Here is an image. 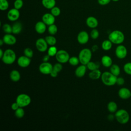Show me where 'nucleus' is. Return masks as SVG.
Wrapping results in <instances>:
<instances>
[{
	"label": "nucleus",
	"mask_w": 131,
	"mask_h": 131,
	"mask_svg": "<svg viewBox=\"0 0 131 131\" xmlns=\"http://www.w3.org/2000/svg\"><path fill=\"white\" fill-rule=\"evenodd\" d=\"M3 43H4V40H3V39H0V46H2L3 45Z\"/></svg>",
	"instance_id": "50"
},
{
	"label": "nucleus",
	"mask_w": 131,
	"mask_h": 131,
	"mask_svg": "<svg viewBox=\"0 0 131 131\" xmlns=\"http://www.w3.org/2000/svg\"><path fill=\"white\" fill-rule=\"evenodd\" d=\"M45 39L48 44V45L51 46H54L57 42L56 38L53 36V35H51L49 36H47L45 38Z\"/></svg>",
	"instance_id": "29"
},
{
	"label": "nucleus",
	"mask_w": 131,
	"mask_h": 131,
	"mask_svg": "<svg viewBox=\"0 0 131 131\" xmlns=\"http://www.w3.org/2000/svg\"><path fill=\"white\" fill-rule=\"evenodd\" d=\"M111 0H98V3L99 5L104 6L108 4Z\"/></svg>",
	"instance_id": "43"
},
{
	"label": "nucleus",
	"mask_w": 131,
	"mask_h": 131,
	"mask_svg": "<svg viewBox=\"0 0 131 131\" xmlns=\"http://www.w3.org/2000/svg\"><path fill=\"white\" fill-rule=\"evenodd\" d=\"M86 24L90 28H96L98 25V21L94 16H89L86 19Z\"/></svg>",
	"instance_id": "18"
},
{
	"label": "nucleus",
	"mask_w": 131,
	"mask_h": 131,
	"mask_svg": "<svg viewBox=\"0 0 131 131\" xmlns=\"http://www.w3.org/2000/svg\"><path fill=\"white\" fill-rule=\"evenodd\" d=\"M58 50L57 48L54 46H50L47 50L48 54L50 57H52L56 55Z\"/></svg>",
	"instance_id": "30"
},
{
	"label": "nucleus",
	"mask_w": 131,
	"mask_h": 131,
	"mask_svg": "<svg viewBox=\"0 0 131 131\" xmlns=\"http://www.w3.org/2000/svg\"><path fill=\"white\" fill-rule=\"evenodd\" d=\"M117 77L113 75L110 71H105L102 73L101 79L102 83L106 86H113L116 84Z\"/></svg>",
	"instance_id": "2"
},
{
	"label": "nucleus",
	"mask_w": 131,
	"mask_h": 131,
	"mask_svg": "<svg viewBox=\"0 0 131 131\" xmlns=\"http://www.w3.org/2000/svg\"><path fill=\"white\" fill-rule=\"evenodd\" d=\"M23 26L20 23L15 22L12 25V33L14 34H18L22 30Z\"/></svg>",
	"instance_id": "24"
},
{
	"label": "nucleus",
	"mask_w": 131,
	"mask_h": 131,
	"mask_svg": "<svg viewBox=\"0 0 131 131\" xmlns=\"http://www.w3.org/2000/svg\"><path fill=\"white\" fill-rule=\"evenodd\" d=\"M61 10L58 7L55 6L51 9V13L53 14L55 17L58 16L60 14Z\"/></svg>",
	"instance_id": "37"
},
{
	"label": "nucleus",
	"mask_w": 131,
	"mask_h": 131,
	"mask_svg": "<svg viewBox=\"0 0 131 131\" xmlns=\"http://www.w3.org/2000/svg\"><path fill=\"white\" fill-rule=\"evenodd\" d=\"M62 63H61L60 62L56 63L53 66V70H54L58 73L60 72L62 70Z\"/></svg>",
	"instance_id": "41"
},
{
	"label": "nucleus",
	"mask_w": 131,
	"mask_h": 131,
	"mask_svg": "<svg viewBox=\"0 0 131 131\" xmlns=\"http://www.w3.org/2000/svg\"><path fill=\"white\" fill-rule=\"evenodd\" d=\"M90 35H91V37L92 39H96L98 38V37L99 36V32L98 30L94 28V29H93L91 31Z\"/></svg>",
	"instance_id": "39"
},
{
	"label": "nucleus",
	"mask_w": 131,
	"mask_h": 131,
	"mask_svg": "<svg viewBox=\"0 0 131 131\" xmlns=\"http://www.w3.org/2000/svg\"><path fill=\"white\" fill-rule=\"evenodd\" d=\"M20 13L19 10L14 8L10 9L7 13V18L11 21H16L19 17Z\"/></svg>",
	"instance_id": "11"
},
{
	"label": "nucleus",
	"mask_w": 131,
	"mask_h": 131,
	"mask_svg": "<svg viewBox=\"0 0 131 131\" xmlns=\"http://www.w3.org/2000/svg\"><path fill=\"white\" fill-rule=\"evenodd\" d=\"M41 3L42 6L48 9H51L55 6V0H42Z\"/></svg>",
	"instance_id": "23"
},
{
	"label": "nucleus",
	"mask_w": 131,
	"mask_h": 131,
	"mask_svg": "<svg viewBox=\"0 0 131 131\" xmlns=\"http://www.w3.org/2000/svg\"><path fill=\"white\" fill-rule=\"evenodd\" d=\"M16 59V55L15 52L10 49H6L4 51V55L1 58L2 61L6 64L13 63Z\"/></svg>",
	"instance_id": "5"
},
{
	"label": "nucleus",
	"mask_w": 131,
	"mask_h": 131,
	"mask_svg": "<svg viewBox=\"0 0 131 131\" xmlns=\"http://www.w3.org/2000/svg\"><path fill=\"white\" fill-rule=\"evenodd\" d=\"M108 38L113 43L120 45L124 41L125 36L122 31L116 30L113 31L109 34Z\"/></svg>",
	"instance_id": "1"
},
{
	"label": "nucleus",
	"mask_w": 131,
	"mask_h": 131,
	"mask_svg": "<svg viewBox=\"0 0 131 131\" xmlns=\"http://www.w3.org/2000/svg\"><path fill=\"white\" fill-rule=\"evenodd\" d=\"M113 43L108 39L104 40L101 44V48L104 51H108L112 48Z\"/></svg>",
	"instance_id": "27"
},
{
	"label": "nucleus",
	"mask_w": 131,
	"mask_h": 131,
	"mask_svg": "<svg viewBox=\"0 0 131 131\" xmlns=\"http://www.w3.org/2000/svg\"><path fill=\"white\" fill-rule=\"evenodd\" d=\"M2 39L4 40V43L8 45H13L16 42V37L11 33L6 34L4 35Z\"/></svg>",
	"instance_id": "16"
},
{
	"label": "nucleus",
	"mask_w": 131,
	"mask_h": 131,
	"mask_svg": "<svg viewBox=\"0 0 131 131\" xmlns=\"http://www.w3.org/2000/svg\"><path fill=\"white\" fill-rule=\"evenodd\" d=\"M115 53L116 57L120 59H122L125 58L127 54V50L126 47L121 44L118 45L116 48Z\"/></svg>",
	"instance_id": "8"
},
{
	"label": "nucleus",
	"mask_w": 131,
	"mask_h": 131,
	"mask_svg": "<svg viewBox=\"0 0 131 131\" xmlns=\"http://www.w3.org/2000/svg\"><path fill=\"white\" fill-rule=\"evenodd\" d=\"M87 69H89L90 71L96 69H99L100 67V64L98 62H95L93 61H90L86 65Z\"/></svg>",
	"instance_id": "28"
},
{
	"label": "nucleus",
	"mask_w": 131,
	"mask_h": 131,
	"mask_svg": "<svg viewBox=\"0 0 131 131\" xmlns=\"http://www.w3.org/2000/svg\"><path fill=\"white\" fill-rule=\"evenodd\" d=\"M125 83L124 79L122 77H117L116 80V84L118 85H122Z\"/></svg>",
	"instance_id": "42"
},
{
	"label": "nucleus",
	"mask_w": 131,
	"mask_h": 131,
	"mask_svg": "<svg viewBox=\"0 0 131 131\" xmlns=\"http://www.w3.org/2000/svg\"><path fill=\"white\" fill-rule=\"evenodd\" d=\"M35 47L38 51L41 52L46 51L48 49V44L45 39L39 38L35 42Z\"/></svg>",
	"instance_id": "10"
},
{
	"label": "nucleus",
	"mask_w": 131,
	"mask_h": 131,
	"mask_svg": "<svg viewBox=\"0 0 131 131\" xmlns=\"http://www.w3.org/2000/svg\"><path fill=\"white\" fill-rule=\"evenodd\" d=\"M107 108L108 112L111 113H115L118 110L117 104L115 101H111L108 103Z\"/></svg>",
	"instance_id": "25"
},
{
	"label": "nucleus",
	"mask_w": 131,
	"mask_h": 131,
	"mask_svg": "<svg viewBox=\"0 0 131 131\" xmlns=\"http://www.w3.org/2000/svg\"><path fill=\"white\" fill-rule=\"evenodd\" d=\"M10 79L13 82H17L20 79V73L16 70H13L10 73Z\"/></svg>",
	"instance_id": "22"
},
{
	"label": "nucleus",
	"mask_w": 131,
	"mask_h": 131,
	"mask_svg": "<svg viewBox=\"0 0 131 131\" xmlns=\"http://www.w3.org/2000/svg\"><path fill=\"white\" fill-rule=\"evenodd\" d=\"M115 119L120 124H125L129 120V115L128 112L124 109L117 110L115 114Z\"/></svg>",
	"instance_id": "3"
},
{
	"label": "nucleus",
	"mask_w": 131,
	"mask_h": 131,
	"mask_svg": "<svg viewBox=\"0 0 131 131\" xmlns=\"http://www.w3.org/2000/svg\"><path fill=\"white\" fill-rule=\"evenodd\" d=\"M39 72L43 75H49L53 69V66L49 62H42L39 66Z\"/></svg>",
	"instance_id": "9"
},
{
	"label": "nucleus",
	"mask_w": 131,
	"mask_h": 131,
	"mask_svg": "<svg viewBox=\"0 0 131 131\" xmlns=\"http://www.w3.org/2000/svg\"><path fill=\"white\" fill-rule=\"evenodd\" d=\"M87 67L86 65L82 64L78 66L75 70V74L76 77L78 78H81L83 76H84L86 71Z\"/></svg>",
	"instance_id": "19"
},
{
	"label": "nucleus",
	"mask_w": 131,
	"mask_h": 131,
	"mask_svg": "<svg viewBox=\"0 0 131 131\" xmlns=\"http://www.w3.org/2000/svg\"><path fill=\"white\" fill-rule=\"evenodd\" d=\"M69 63L73 66H77L79 63L80 62L79 61V59L78 58V57H76V56H72L70 57L69 60Z\"/></svg>",
	"instance_id": "34"
},
{
	"label": "nucleus",
	"mask_w": 131,
	"mask_h": 131,
	"mask_svg": "<svg viewBox=\"0 0 131 131\" xmlns=\"http://www.w3.org/2000/svg\"><path fill=\"white\" fill-rule=\"evenodd\" d=\"M102 64L105 68H110L113 64L112 58L108 55H104L101 59Z\"/></svg>",
	"instance_id": "20"
},
{
	"label": "nucleus",
	"mask_w": 131,
	"mask_h": 131,
	"mask_svg": "<svg viewBox=\"0 0 131 131\" xmlns=\"http://www.w3.org/2000/svg\"><path fill=\"white\" fill-rule=\"evenodd\" d=\"M4 52L3 51V50L2 49H0V58H2L4 55Z\"/></svg>",
	"instance_id": "49"
},
{
	"label": "nucleus",
	"mask_w": 131,
	"mask_h": 131,
	"mask_svg": "<svg viewBox=\"0 0 131 131\" xmlns=\"http://www.w3.org/2000/svg\"><path fill=\"white\" fill-rule=\"evenodd\" d=\"M102 75L101 72L99 69L91 71L89 74V77L90 79L93 80H97L101 78Z\"/></svg>",
	"instance_id": "21"
},
{
	"label": "nucleus",
	"mask_w": 131,
	"mask_h": 131,
	"mask_svg": "<svg viewBox=\"0 0 131 131\" xmlns=\"http://www.w3.org/2000/svg\"><path fill=\"white\" fill-rule=\"evenodd\" d=\"M98 49V47L97 46V45H94L92 47V50L93 52H95L96 51H97Z\"/></svg>",
	"instance_id": "48"
},
{
	"label": "nucleus",
	"mask_w": 131,
	"mask_h": 131,
	"mask_svg": "<svg viewBox=\"0 0 131 131\" xmlns=\"http://www.w3.org/2000/svg\"><path fill=\"white\" fill-rule=\"evenodd\" d=\"M23 0H15L14 2V8L19 10L23 7Z\"/></svg>",
	"instance_id": "40"
},
{
	"label": "nucleus",
	"mask_w": 131,
	"mask_h": 131,
	"mask_svg": "<svg viewBox=\"0 0 131 131\" xmlns=\"http://www.w3.org/2000/svg\"><path fill=\"white\" fill-rule=\"evenodd\" d=\"M11 109L13 110V111H15L16 110L18 107H19L18 104H17V103L16 102H14L12 104H11Z\"/></svg>",
	"instance_id": "44"
},
{
	"label": "nucleus",
	"mask_w": 131,
	"mask_h": 131,
	"mask_svg": "<svg viewBox=\"0 0 131 131\" xmlns=\"http://www.w3.org/2000/svg\"><path fill=\"white\" fill-rule=\"evenodd\" d=\"M118 94L121 99L126 100L130 98L131 97V91L127 88L122 87L119 90Z\"/></svg>",
	"instance_id": "13"
},
{
	"label": "nucleus",
	"mask_w": 131,
	"mask_h": 131,
	"mask_svg": "<svg viewBox=\"0 0 131 131\" xmlns=\"http://www.w3.org/2000/svg\"><path fill=\"white\" fill-rule=\"evenodd\" d=\"M47 29V25L42 21H37L35 25V31L40 34H43Z\"/></svg>",
	"instance_id": "17"
},
{
	"label": "nucleus",
	"mask_w": 131,
	"mask_h": 131,
	"mask_svg": "<svg viewBox=\"0 0 131 131\" xmlns=\"http://www.w3.org/2000/svg\"><path fill=\"white\" fill-rule=\"evenodd\" d=\"M123 69L126 74L131 75V62L125 63L123 66Z\"/></svg>",
	"instance_id": "36"
},
{
	"label": "nucleus",
	"mask_w": 131,
	"mask_h": 131,
	"mask_svg": "<svg viewBox=\"0 0 131 131\" xmlns=\"http://www.w3.org/2000/svg\"><path fill=\"white\" fill-rule=\"evenodd\" d=\"M17 62L20 67L27 68L31 63V58L26 56L25 55H23L18 58Z\"/></svg>",
	"instance_id": "14"
},
{
	"label": "nucleus",
	"mask_w": 131,
	"mask_h": 131,
	"mask_svg": "<svg viewBox=\"0 0 131 131\" xmlns=\"http://www.w3.org/2000/svg\"><path fill=\"white\" fill-rule=\"evenodd\" d=\"M24 54L26 56L31 58L33 56V51L31 48H26L24 51Z\"/></svg>",
	"instance_id": "38"
},
{
	"label": "nucleus",
	"mask_w": 131,
	"mask_h": 131,
	"mask_svg": "<svg viewBox=\"0 0 131 131\" xmlns=\"http://www.w3.org/2000/svg\"><path fill=\"white\" fill-rule=\"evenodd\" d=\"M110 72L116 76L118 77L120 74V68L117 64H112V65L110 67Z\"/></svg>",
	"instance_id": "26"
},
{
	"label": "nucleus",
	"mask_w": 131,
	"mask_h": 131,
	"mask_svg": "<svg viewBox=\"0 0 131 131\" xmlns=\"http://www.w3.org/2000/svg\"><path fill=\"white\" fill-rule=\"evenodd\" d=\"M70 57L68 52L64 50H58L55 55L56 60L61 63H65L68 62Z\"/></svg>",
	"instance_id": "7"
},
{
	"label": "nucleus",
	"mask_w": 131,
	"mask_h": 131,
	"mask_svg": "<svg viewBox=\"0 0 131 131\" xmlns=\"http://www.w3.org/2000/svg\"><path fill=\"white\" fill-rule=\"evenodd\" d=\"M92 56V51L89 48L82 49L78 55V58L80 63L82 64L86 65L91 60Z\"/></svg>",
	"instance_id": "4"
},
{
	"label": "nucleus",
	"mask_w": 131,
	"mask_h": 131,
	"mask_svg": "<svg viewBox=\"0 0 131 131\" xmlns=\"http://www.w3.org/2000/svg\"><path fill=\"white\" fill-rule=\"evenodd\" d=\"M42 21L47 26L54 24L55 21V17L51 13H46L42 16Z\"/></svg>",
	"instance_id": "15"
},
{
	"label": "nucleus",
	"mask_w": 131,
	"mask_h": 131,
	"mask_svg": "<svg viewBox=\"0 0 131 131\" xmlns=\"http://www.w3.org/2000/svg\"><path fill=\"white\" fill-rule=\"evenodd\" d=\"M77 39L80 44H85L89 40V35L86 31H81L78 34Z\"/></svg>",
	"instance_id": "12"
},
{
	"label": "nucleus",
	"mask_w": 131,
	"mask_h": 131,
	"mask_svg": "<svg viewBox=\"0 0 131 131\" xmlns=\"http://www.w3.org/2000/svg\"><path fill=\"white\" fill-rule=\"evenodd\" d=\"M48 31L50 35H54L55 34H56V33L57 32L58 28H57V26L54 24L49 26L48 28Z\"/></svg>",
	"instance_id": "31"
},
{
	"label": "nucleus",
	"mask_w": 131,
	"mask_h": 131,
	"mask_svg": "<svg viewBox=\"0 0 131 131\" xmlns=\"http://www.w3.org/2000/svg\"><path fill=\"white\" fill-rule=\"evenodd\" d=\"M16 102L20 107H25L29 105L31 102V99L30 97L26 94H19L16 98Z\"/></svg>",
	"instance_id": "6"
},
{
	"label": "nucleus",
	"mask_w": 131,
	"mask_h": 131,
	"mask_svg": "<svg viewBox=\"0 0 131 131\" xmlns=\"http://www.w3.org/2000/svg\"><path fill=\"white\" fill-rule=\"evenodd\" d=\"M50 56L48 54L45 55L42 58L43 62H48L49 61V60L50 59Z\"/></svg>",
	"instance_id": "46"
},
{
	"label": "nucleus",
	"mask_w": 131,
	"mask_h": 131,
	"mask_svg": "<svg viewBox=\"0 0 131 131\" xmlns=\"http://www.w3.org/2000/svg\"><path fill=\"white\" fill-rule=\"evenodd\" d=\"M15 116L18 118H21L25 115V111L23 107H18L16 110L15 111Z\"/></svg>",
	"instance_id": "32"
},
{
	"label": "nucleus",
	"mask_w": 131,
	"mask_h": 131,
	"mask_svg": "<svg viewBox=\"0 0 131 131\" xmlns=\"http://www.w3.org/2000/svg\"><path fill=\"white\" fill-rule=\"evenodd\" d=\"M2 29L6 34H10L12 33V26L8 24H5L2 26Z\"/></svg>",
	"instance_id": "35"
},
{
	"label": "nucleus",
	"mask_w": 131,
	"mask_h": 131,
	"mask_svg": "<svg viewBox=\"0 0 131 131\" xmlns=\"http://www.w3.org/2000/svg\"><path fill=\"white\" fill-rule=\"evenodd\" d=\"M50 76H51V77H53V78H55V77H56L57 76V75H58V72L53 69V70H52V71H51V72L50 73Z\"/></svg>",
	"instance_id": "45"
},
{
	"label": "nucleus",
	"mask_w": 131,
	"mask_h": 131,
	"mask_svg": "<svg viewBox=\"0 0 131 131\" xmlns=\"http://www.w3.org/2000/svg\"><path fill=\"white\" fill-rule=\"evenodd\" d=\"M9 6V4L7 0H0V9L2 11L7 10Z\"/></svg>",
	"instance_id": "33"
},
{
	"label": "nucleus",
	"mask_w": 131,
	"mask_h": 131,
	"mask_svg": "<svg viewBox=\"0 0 131 131\" xmlns=\"http://www.w3.org/2000/svg\"><path fill=\"white\" fill-rule=\"evenodd\" d=\"M111 1H113V2H118V1H119V0H111Z\"/></svg>",
	"instance_id": "51"
},
{
	"label": "nucleus",
	"mask_w": 131,
	"mask_h": 131,
	"mask_svg": "<svg viewBox=\"0 0 131 131\" xmlns=\"http://www.w3.org/2000/svg\"><path fill=\"white\" fill-rule=\"evenodd\" d=\"M107 118H108V119L110 120H114V118H115V115H113V114H110V115L108 116Z\"/></svg>",
	"instance_id": "47"
}]
</instances>
